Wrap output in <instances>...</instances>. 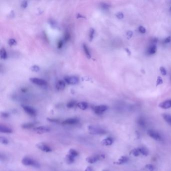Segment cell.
Masks as SVG:
<instances>
[{
  "mask_svg": "<svg viewBox=\"0 0 171 171\" xmlns=\"http://www.w3.org/2000/svg\"><path fill=\"white\" fill-rule=\"evenodd\" d=\"M157 51V47L155 44L151 45L147 49V53L148 55H153L156 53Z\"/></svg>",
  "mask_w": 171,
  "mask_h": 171,
  "instance_id": "obj_14",
  "label": "cell"
},
{
  "mask_svg": "<svg viewBox=\"0 0 171 171\" xmlns=\"http://www.w3.org/2000/svg\"><path fill=\"white\" fill-rule=\"evenodd\" d=\"M83 50H84V52L86 54L87 57L88 58H90L91 56V54H90V51H89V50L88 49L87 46L86 45V44H84L83 45Z\"/></svg>",
  "mask_w": 171,
  "mask_h": 171,
  "instance_id": "obj_19",
  "label": "cell"
},
{
  "mask_svg": "<svg viewBox=\"0 0 171 171\" xmlns=\"http://www.w3.org/2000/svg\"><path fill=\"white\" fill-rule=\"evenodd\" d=\"M159 70H160V71H161V73L163 75H166L167 74V71L164 67H161Z\"/></svg>",
  "mask_w": 171,
  "mask_h": 171,
  "instance_id": "obj_34",
  "label": "cell"
},
{
  "mask_svg": "<svg viewBox=\"0 0 171 171\" xmlns=\"http://www.w3.org/2000/svg\"><path fill=\"white\" fill-rule=\"evenodd\" d=\"M22 163L26 166H33L36 168L40 167V165L37 161L29 157H24L22 160Z\"/></svg>",
  "mask_w": 171,
  "mask_h": 171,
  "instance_id": "obj_2",
  "label": "cell"
},
{
  "mask_svg": "<svg viewBox=\"0 0 171 171\" xmlns=\"http://www.w3.org/2000/svg\"><path fill=\"white\" fill-rule=\"evenodd\" d=\"M63 45V42L62 40H60L58 43V48L59 49H61Z\"/></svg>",
  "mask_w": 171,
  "mask_h": 171,
  "instance_id": "obj_41",
  "label": "cell"
},
{
  "mask_svg": "<svg viewBox=\"0 0 171 171\" xmlns=\"http://www.w3.org/2000/svg\"><path fill=\"white\" fill-rule=\"evenodd\" d=\"M22 108L29 115L31 116H34L36 115V111L33 108L29 106H26V105H22Z\"/></svg>",
  "mask_w": 171,
  "mask_h": 171,
  "instance_id": "obj_8",
  "label": "cell"
},
{
  "mask_svg": "<svg viewBox=\"0 0 171 171\" xmlns=\"http://www.w3.org/2000/svg\"><path fill=\"white\" fill-rule=\"evenodd\" d=\"M101 143H102V144L103 145L106 146H110L112 144L113 140L111 137H107V138L104 139L103 140H102Z\"/></svg>",
  "mask_w": 171,
  "mask_h": 171,
  "instance_id": "obj_16",
  "label": "cell"
},
{
  "mask_svg": "<svg viewBox=\"0 0 171 171\" xmlns=\"http://www.w3.org/2000/svg\"><path fill=\"white\" fill-rule=\"evenodd\" d=\"M159 107L163 109H168L171 108V99L166 100L159 104Z\"/></svg>",
  "mask_w": 171,
  "mask_h": 171,
  "instance_id": "obj_11",
  "label": "cell"
},
{
  "mask_svg": "<svg viewBox=\"0 0 171 171\" xmlns=\"http://www.w3.org/2000/svg\"><path fill=\"white\" fill-rule=\"evenodd\" d=\"M31 69L32 71H34V72H37L39 71V70H40V67L38 66H37V65H34V66H33L31 67Z\"/></svg>",
  "mask_w": 171,
  "mask_h": 171,
  "instance_id": "obj_30",
  "label": "cell"
},
{
  "mask_svg": "<svg viewBox=\"0 0 171 171\" xmlns=\"http://www.w3.org/2000/svg\"><path fill=\"white\" fill-rule=\"evenodd\" d=\"M133 153V154L134 155V156H138L140 155V154H141L140 152V151L138 149V148H137V149H134V150L132 152Z\"/></svg>",
  "mask_w": 171,
  "mask_h": 171,
  "instance_id": "obj_32",
  "label": "cell"
},
{
  "mask_svg": "<svg viewBox=\"0 0 171 171\" xmlns=\"http://www.w3.org/2000/svg\"><path fill=\"white\" fill-rule=\"evenodd\" d=\"M85 171H92V169L91 167H88L86 169Z\"/></svg>",
  "mask_w": 171,
  "mask_h": 171,
  "instance_id": "obj_45",
  "label": "cell"
},
{
  "mask_svg": "<svg viewBox=\"0 0 171 171\" xmlns=\"http://www.w3.org/2000/svg\"><path fill=\"white\" fill-rule=\"evenodd\" d=\"M87 129L89 133L92 134L100 135V134H105L106 133L104 130L99 127L92 125L88 126Z\"/></svg>",
  "mask_w": 171,
  "mask_h": 171,
  "instance_id": "obj_1",
  "label": "cell"
},
{
  "mask_svg": "<svg viewBox=\"0 0 171 171\" xmlns=\"http://www.w3.org/2000/svg\"><path fill=\"white\" fill-rule=\"evenodd\" d=\"M0 132L2 133L6 134H11L13 132V130L10 127L5 125H0Z\"/></svg>",
  "mask_w": 171,
  "mask_h": 171,
  "instance_id": "obj_12",
  "label": "cell"
},
{
  "mask_svg": "<svg viewBox=\"0 0 171 171\" xmlns=\"http://www.w3.org/2000/svg\"><path fill=\"white\" fill-rule=\"evenodd\" d=\"M77 106L82 110H86L88 108V104L86 102H80L77 104Z\"/></svg>",
  "mask_w": 171,
  "mask_h": 171,
  "instance_id": "obj_17",
  "label": "cell"
},
{
  "mask_svg": "<svg viewBox=\"0 0 171 171\" xmlns=\"http://www.w3.org/2000/svg\"><path fill=\"white\" fill-rule=\"evenodd\" d=\"M147 134L151 137L153 138V139L156 141H160L162 140L161 135L158 132H156V131H154L153 130H148L147 132Z\"/></svg>",
  "mask_w": 171,
  "mask_h": 171,
  "instance_id": "obj_5",
  "label": "cell"
},
{
  "mask_svg": "<svg viewBox=\"0 0 171 171\" xmlns=\"http://www.w3.org/2000/svg\"><path fill=\"white\" fill-rule=\"evenodd\" d=\"M101 7L103 9H108L110 7V6L106 4H103L101 5Z\"/></svg>",
  "mask_w": 171,
  "mask_h": 171,
  "instance_id": "obj_43",
  "label": "cell"
},
{
  "mask_svg": "<svg viewBox=\"0 0 171 171\" xmlns=\"http://www.w3.org/2000/svg\"><path fill=\"white\" fill-rule=\"evenodd\" d=\"M103 156L102 155H97V156H93L89 157L86 158V161L90 163V164H94L96 162H97L99 159L102 158Z\"/></svg>",
  "mask_w": 171,
  "mask_h": 171,
  "instance_id": "obj_9",
  "label": "cell"
},
{
  "mask_svg": "<svg viewBox=\"0 0 171 171\" xmlns=\"http://www.w3.org/2000/svg\"><path fill=\"white\" fill-rule=\"evenodd\" d=\"M171 41V36H169L167 37V38H166L164 40V43H168L169 42H170Z\"/></svg>",
  "mask_w": 171,
  "mask_h": 171,
  "instance_id": "obj_42",
  "label": "cell"
},
{
  "mask_svg": "<svg viewBox=\"0 0 171 171\" xmlns=\"http://www.w3.org/2000/svg\"><path fill=\"white\" fill-rule=\"evenodd\" d=\"M141 154H143V155L145 156H147V155L148 154V151L146 148H144V147H142V148H138Z\"/></svg>",
  "mask_w": 171,
  "mask_h": 171,
  "instance_id": "obj_28",
  "label": "cell"
},
{
  "mask_svg": "<svg viewBox=\"0 0 171 171\" xmlns=\"http://www.w3.org/2000/svg\"><path fill=\"white\" fill-rule=\"evenodd\" d=\"M125 51H126V52L128 53V54L130 55H131V51L129 50V49H127V48H126V49H125Z\"/></svg>",
  "mask_w": 171,
  "mask_h": 171,
  "instance_id": "obj_46",
  "label": "cell"
},
{
  "mask_svg": "<svg viewBox=\"0 0 171 171\" xmlns=\"http://www.w3.org/2000/svg\"><path fill=\"white\" fill-rule=\"evenodd\" d=\"M0 142L1 144H3V145H7L9 143V141L7 140V138H6L5 137L3 136H1L0 137Z\"/></svg>",
  "mask_w": 171,
  "mask_h": 171,
  "instance_id": "obj_26",
  "label": "cell"
},
{
  "mask_svg": "<svg viewBox=\"0 0 171 171\" xmlns=\"http://www.w3.org/2000/svg\"><path fill=\"white\" fill-rule=\"evenodd\" d=\"M9 44L10 46H14L17 44V41L14 39H10L9 41Z\"/></svg>",
  "mask_w": 171,
  "mask_h": 171,
  "instance_id": "obj_31",
  "label": "cell"
},
{
  "mask_svg": "<svg viewBox=\"0 0 171 171\" xmlns=\"http://www.w3.org/2000/svg\"><path fill=\"white\" fill-rule=\"evenodd\" d=\"M28 6V3L27 1H23L21 4V7L23 8H26Z\"/></svg>",
  "mask_w": 171,
  "mask_h": 171,
  "instance_id": "obj_40",
  "label": "cell"
},
{
  "mask_svg": "<svg viewBox=\"0 0 171 171\" xmlns=\"http://www.w3.org/2000/svg\"><path fill=\"white\" fill-rule=\"evenodd\" d=\"M34 124L32 123H25L23 125H22V128L24 129H29L30 128H32V127L34 126Z\"/></svg>",
  "mask_w": 171,
  "mask_h": 171,
  "instance_id": "obj_25",
  "label": "cell"
},
{
  "mask_svg": "<svg viewBox=\"0 0 171 171\" xmlns=\"http://www.w3.org/2000/svg\"><path fill=\"white\" fill-rule=\"evenodd\" d=\"M79 122V120L77 119L76 118H71V119H68L62 122V123L64 124H69V125H72L74 124Z\"/></svg>",
  "mask_w": 171,
  "mask_h": 171,
  "instance_id": "obj_13",
  "label": "cell"
},
{
  "mask_svg": "<svg viewBox=\"0 0 171 171\" xmlns=\"http://www.w3.org/2000/svg\"><path fill=\"white\" fill-rule=\"evenodd\" d=\"M68 154L70 155H71V156H73V157L75 158V157H76V156H78V153L76 150H75L74 149H70L69 150V151Z\"/></svg>",
  "mask_w": 171,
  "mask_h": 171,
  "instance_id": "obj_23",
  "label": "cell"
},
{
  "mask_svg": "<svg viewBox=\"0 0 171 171\" xmlns=\"http://www.w3.org/2000/svg\"><path fill=\"white\" fill-rule=\"evenodd\" d=\"M50 129L49 127L45 126H40L38 127H36L33 129V131L38 134H43L47 133L50 131Z\"/></svg>",
  "mask_w": 171,
  "mask_h": 171,
  "instance_id": "obj_4",
  "label": "cell"
},
{
  "mask_svg": "<svg viewBox=\"0 0 171 171\" xmlns=\"http://www.w3.org/2000/svg\"><path fill=\"white\" fill-rule=\"evenodd\" d=\"M64 81L69 84L75 85L79 82V78L75 76H66L64 77Z\"/></svg>",
  "mask_w": 171,
  "mask_h": 171,
  "instance_id": "obj_3",
  "label": "cell"
},
{
  "mask_svg": "<svg viewBox=\"0 0 171 171\" xmlns=\"http://www.w3.org/2000/svg\"><path fill=\"white\" fill-rule=\"evenodd\" d=\"M138 30L141 33H143V34L145 33L146 32V28L143 26H140L138 27Z\"/></svg>",
  "mask_w": 171,
  "mask_h": 171,
  "instance_id": "obj_33",
  "label": "cell"
},
{
  "mask_svg": "<svg viewBox=\"0 0 171 171\" xmlns=\"http://www.w3.org/2000/svg\"><path fill=\"white\" fill-rule=\"evenodd\" d=\"M0 55H1V58L3 59H6L7 58L8 55H7V51L6 49L4 48L1 49Z\"/></svg>",
  "mask_w": 171,
  "mask_h": 171,
  "instance_id": "obj_18",
  "label": "cell"
},
{
  "mask_svg": "<svg viewBox=\"0 0 171 171\" xmlns=\"http://www.w3.org/2000/svg\"><path fill=\"white\" fill-rule=\"evenodd\" d=\"M128 158L126 157H122L121 158L119 159L117 161V164H123L125 163H126L128 161Z\"/></svg>",
  "mask_w": 171,
  "mask_h": 171,
  "instance_id": "obj_21",
  "label": "cell"
},
{
  "mask_svg": "<svg viewBox=\"0 0 171 171\" xmlns=\"http://www.w3.org/2000/svg\"><path fill=\"white\" fill-rule=\"evenodd\" d=\"M30 80L32 83L36 84L37 86H44L47 84V82L44 79L38 78H31Z\"/></svg>",
  "mask_w": 171,
  "mask_h": 171,
  "instance_id": "obj_6",
  "label": "cell"
},
{
  "mask_svg": "<svg viewBox=\"0 0 171 171\" xmlns=\"http://www.w3.org/2000/svg\"><path fill=\"white\" fill-rule=\"evenodd\" d=\"M65 87V83L63 80L58 81L56 85V88L59 91L63 90Z\"/></svg>",
  "mask_w": 171,
  "mask_h": 171,
  "instance_id": "obj_15",
  "label": "cell"
},
{
  "mask_svg": "<svg viewBox=\"0 0 171 171\" xmlns=\"http://www.w3.org/2000/svg\"><path fill=\"white\" fill-rule=\"evenodd\" d=\"M37 146L42 151L46 153H48L52 151V149L51 148V147L43 143L39 144L38 145H37Z\"/></svg>",
  "mask_w": 171,
  "mask_h": 171,
  "instance_id": "obj_10",
  "label": "cell"
},
{
  "mask_svg": "<svg viewBox=\"0 0 171 171\" xmlns=\"http://www.w3.org/2000/svg\"><path fill=\"white\" fill-rule=\"evenodd\" d=\"M163 117L165 121L171 125V115L169 114H163Z\"/></svg>",
  "mask_w": 171,
  "mask_h": 171,
  "instance_id": "obj_20",
  "label": "cell"
},
{
  "mask_svg": "<svg viewBox=\"0 0 171 171\" xmlns=\"http://www.w3.org/2000/svg\"><path fill=\"white\" fill-rule=\"evenodd\" d=\"M66 161L68 163H69V164H71V163H73L74 161V157H73V156L68 154L66 157Z\"/></svg>",
  "mask_w": 171,
  "mask_h": 171,
  "instance_id": "obj_22",
  "label": "cell"
},
{
  "mask_svg": "<svg viewBox=\"0 0 171 171\" xmlns=\"http://www.w3.org/2000/svg\"><path fill=\"white\" fill-rule=\"evenodd\" d=\"M94 34H95L94 29L93 28H91L89 32V40L90 41H91L93 40L94 38Z\"/></svg>",
  "mask_w": 171,
  "mask_h": 171,
  "instance_id": "obj_27",
  "label": "cell"
},
{
  "mask_svg": "<svg viewBox=\"0 0 171 171\" xmlns=\"http://www.w3.org/2000/svg\"><path fill=\"white\" fill-rule=\"evenodd\" d=\"M133 34V33L131 31H127L126 32V35H127V37H128L129 39L131 38V37H132Z\"/></svg>",
  "mask_w": 171,
  "mask_h": 171,
  "instance_id": "obj_38",
  "label": "cell"
},
{
  "mask_svg": "<svg viewBox=\"0 0 171 171\" xmlns=\"http://www.w3.org/2000/svg\"><path fill=\"white\" fill-rule=\"evenodd\" d=\"M116 16L119 19H122V18L124 17L123 14L122 12L117 13L116 15Z\"/></svg>",
  "mask_w": 171,
  "mask_h": 171,
  "instance_id": "obj_36",
  "label": "cell"
},
{
  "mask_svg": "<svg viewBox=\"0 0 171 171\" xmlns=\"http://www.w3.org/2000/svg\"><path fill=\"white\" fill-rule=\"evenodd\" d=\"M108 109V108L106 105H101L96 106L93 108V110L95 113L98 114H101L103 112H104L106 110Z\"/></svg>",
  "mask_w": 171,
  "mask_h": 171,
  "instance_id": "obj_7",
  "label": "cell"
},
{
  "mask_svg": "<svg viewBox=\"0 0 171 171\" xmlns=\"http://www.w3.org/2000/svg\"><path fill=\"white\" fill-rule=\"evenodd\" d=\"M146 168L149 171H153L154 169V167L152 165H147L146 166Z\"/></svg>",
  "mask_w": 171,
  "mask_h": 171,
  "instance_id": "obj_37",
  "label": "cell"
},
{
  "mask_svg": "<svg viewBox=\"0 0 171 171\" xmlns=\"http://www.w3.org/2000/svg\"><path fill=\"white\" fill-rule=\"evenodd\" d=\"M2 115L3 116L5 117H7L8 116V114L7 113H5V112H4V113H3L2 114Z\"/></svg>",
  "mask_w": 171,
  "mask_h": 171,
  "instance_id": "obj_44",
  "label": "cell"
},
{
  "mask_svg": "<svg viewBox=\"0 0 171 171\" xmlns=\"http://www.w3.org/2000/svg\"><path fill=\"white\" fill-rule=\"evenodd\" d=\"M70 38V36L69 34L68 33H66L65 34V36H64V40H65V41H68L69 40Z\"/></svg>",
  "mask_w": 171,
  "mask_h": 171,
  "instance_id": "obj_39",
  "label": "cell"
},
{
  "mask_svg": "<svg viewBox=\"0 0 171 171\" xmlns=\"http://www.w3.org/2000/svg\"><path fill=\"white\" fill-rule=\"evenodd\" d=\"M138 123L139 124V125L142 127H144L146 126V122L145 121V120L141 117V118H140L138 120Z\"/></svg>",
  "mask_w": 171,
  "mask_h": 171,
  "instance_id": "obj_24",
  "label": "cell"
},
{
  "mask_svg": "<svg viewBox=\"0 0 171 171\" xmlns=\"http://www.w3.org/2000/svg\"><path fill=\"white\" fill-rule=\"evenodd\" d=\"M170 10H171V8H170Z\"/></svg>",
  "mask_w": 171,
  "mask_h": 171,
  "instance_id": "obj_47",
  "label": "cell"
},
{
  "mask_svg": "<svg viewBox=\"0 0 171 171\" xmlns=\"http://www.w3.org/2000/svg\"><path fill=\"white\" fill-rule=\"evenodd\" d=\"M163 83V79L162 78L159 76L157 78V86H159V85H161L162 84V83Z\"/></svg>",
  "mask_w": 171,
  "mask_h": 171,
  "instance_id": "obj_35",
  "label": "cell"
},
{
  "mask_svg": "<svg viewBox=\"0 0 171 171\" xmlns=\"http://www.w3.org/2000/svg\"><path fill=\"white\" fill-rule=\"evenodd\" d=\"M76 105V102L75 101H71L67 104V107L68 108H72Z\"/></svg>",
  "mask_w": 171,
  "mask_h": 171,
  "instance_id": "obj_29",
  "label": "cell"
}]
</instances>
